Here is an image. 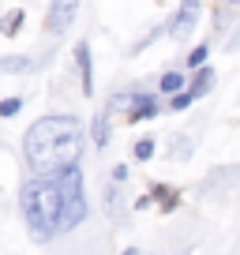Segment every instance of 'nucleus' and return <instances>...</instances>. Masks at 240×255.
Returning <instances> with one entry per match:
<instances>
[{
	"instance_id": "1",
	"label": "nucleus",
	"mask_w": 240,
	"mask_h": 255,
	"mask_svg": "<svg viewBox=\"0 0 240 255\" xmlns=\"http://www.w3.org/2000/svg\"><path fill=\"white\" fill-rule=\"evenodd\" d=\"M23 214L34 240H53L87 218V195H83V173L75 165L60 173L38 176L23 188Z\"/></svg>"
},
{
	"instance_id": "2",
	"label": "nucleus",
	"mask_w": 240,
	"mask_h": 255,
	"mask_svg": "<svg viewBox=\"0 0 240 255\" xmlns=\"http://www.w3.org/2000/svg\"><path fill=\"white\" fill-rule=\"evenodd\" d=\"M23 150L38 176L60 173V169L75 165L83 154V124L75 117H45L38 124H30Z\"/></svg>"
},
{
	"instance_id": "3",
	"label": "nucleus",
	"mask_w": 240,
	"mask_h": 255,
	"mask_svg": "<svg viewBox=\"0 0 240 255\" xmlns=\"http://www.w3.org/2000/svg\"><path fill=\"white\" fill-rule=\"evenodd\" d=\"M75 8H79V0H53V8H49V19H45V30L49 34H64L75 19Z\"/></svg>"
},
{
	"instance_id": "4",
	"label": "nucleus",
	"mask_w": 240,
	"mask_h": 255,
	"mask_svg": "<svg viewBox=\"0 0 240 255\" xmlns=\"http://www.w3.org/2000/svg\"><path fill=\"white\" fill-rule=\"evenodd\" d=\"M195 15H199V0H184V8L176 11V19H173V26H169V34H173L176 41H184L188 34H192V26H195Z\"/></svg>"
},
{
	"instance_id": "5",
	"label": "nucleus",
	"mask_w": 240,
	"mask_h": 255,
	"mask_svg": "<svg viewBox=\"0 0 240 255\" xmlns=\"http://www.w3.org/2000/svg\"><path fill=\"white\" fill-rule=\"evenodd\" d=\"M128 105H131L128 120H146V117H158V98H154V94H135V98H128Z\"/></svg>"
},
{
	"instance_id": "6",
	"label": "nucleus",
	"mask_w": 240,
	"mask_h": 255,
	"mask_svg": "<svg viewBox=\"0 0 240 255\" xmlns=\"http://www.w3.org/2000/svg\"><path fill=\"white\" fill-rule=\"evenodd\" d=\"M75 60H79V72H83V94H90V90H94V64H90V45L87 41L75 45Z\"/></svg>"
},
{
	"instance_id": "7",
	"label": "nucleus",
	"mask_w": 240,
	"mask_h": 255,
	"mask_svg": "<svg viewBox=\"0 0 240 255\" xmlns=\"http://www.w3.org/2000/svg\"><path fill=\"white\" fill-rule=\"evenodd\" d=\"M23 8H15V11H8V15H4V23H0V34H4V38H15L19 34V26H23Z\"/></svg>"
},
{
	"instance_id": "8",
	"label": "nucleus",
	"mask_w": 240,
	"mask_h": 255,
	"mask_svg": "<svg viewBox=\"0 0 240 255\" xmlns=\"http://www.w3.org/2000/svg\"><path fill=\"white\" fill-rule=\"evenodd\" d=\"M94 143L98 146L109 143V105H105V109L98 113V120H94Z\"/></svg>"
},
{
	"instance_id": "9",
	"label": "nucleus",
	"mask_w": 240,
	"mask_h": 255,
	"mask_svg": "<svg viewBox=\"0 0 240 255\" xmlns=\"http://www.w3.org/2000/svg\"><path fill=\"white\" fill-rule=\"evenodd\" d=\"M150 195H158L165 210H173V207H176V199H180V195H176L173 188H165V184H154V188H150Z\"/></svg>"
},
{
	"instance_id": "10",
	"label": "nucleus",
	"mask_w": 240,
	"mask_h": 255,
	"mask_svg": "<svg viewBox=\"0 0 240 255\" xmlns=\"http://www.w3.org/2000/svg\"><path fill=\"white\" fill-rule=\"evenodd\" d=\"M210 83H214V72H199V75H195V83H192V90H188V94H192V98L207 94V87H210Z\"/></svg>"
},
{
	"instance_id": "11",
	"label": "nucleus",
	"mask_w": 240,
	"mask_h": 255,
	"mask_svg": "<svg viewBox=\"0 0 240 255\" xmlns=\"http://www.w3.org/2000/svg\"><path fill=\"white\" fill-rule=\"evenodd\" d=\"M184 87V75L180 72H165L161 75V90H169V94H176V90Z\"/></svg>"
},
{
	"instance_id": "12",
	"label": "nucleus",
	"mask_w": 240,
	"mask_h": 255,
	"mask_svg": "<svg viewBox=\"0 0 240 255\" xmlns=\"http://www.w3.org/2000/svg\"><path fill=\"white\" fill-rule=\"evenodd\" d=\"M19 109H23V102H19V98H4V102H0V117H15Z\"/></svg>"
},
{
	"instance_id": "13",
	"label": "nucleus",
	"mask_w": 240,
	"mask_h": 255,
	"mask_svg": "<svg viewBox=\"0 0 240 255\" xmlns=\"http://www.w3.org/2000/svg\"><path fill=\"white\" fill-rule=\"evenodd\" d=\"M150 154H154V139H139V143H135V158L146 161Z\"/></svg>"
},
{
	"instance_id": "14",
	"label": "nucleus",
	"mask_w": 240,
	"mask_h": 255,
	"mask_svg": "<svg viewBox=\"0 0 240 255\" xmlns=\"http://www.w3.org/2000/svg\"><path fill=\"white\" fill-rule=\"evenodd\" d=\"M203 60H207V45L192 49V56H188V64H192V68H203Z\"/></svg>"
},
{
	"instance_id": "15",
	"label": "nucleus",
	"mask_w": 240,
	"mask_h": 255,
	"mask_svg": "<svg viewBox=\"0 0 240 255\" xmlns=\"http://www.w3.org/2000/svg\"><path fill=\"white\" fill-rule=\"evenodd\" d=\"M188 102H192V94H173V105H169V109H188Z\"/></svg>"
},
{
	"instance_id": "16",
	"label": "nucleus",
	"mask_w": 240,
	"mask_h": 255,
	"mask_svg": "<svg viewBox=\"0 0 240 255\" xmlns=\"http://www.w3.org/2000/svg\"><path fill=\"white\" fill-rule=\"evenodd\" d=\"M0 68L4 72H19V68H26V60H0Z\"/></svg>"
},
{
	"instance_id": "17",
	"label": "nucleus",
	"mask_w": 240,
	"mask_h": 255,
	"mask_svg": "<svg viewBox=\"0 0 240 255\" xmlns=\"http://www.w3.org/2000/svg\"><path fill=\"white\" fill-rule=\"evenodd\" d=\"M113 180H117V184H124V180H128V169H124V165H117V169H113Z\"/></svg>"
}]
</instances>
